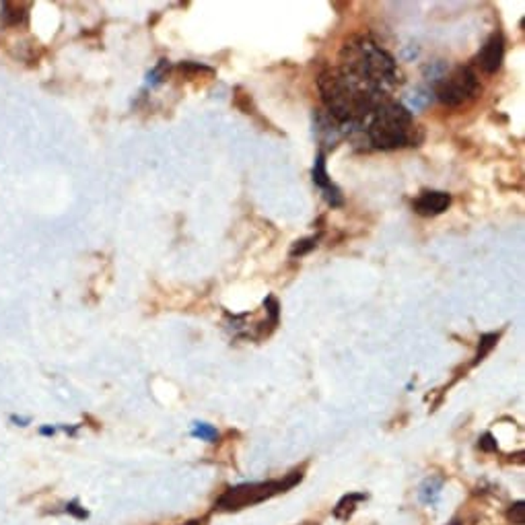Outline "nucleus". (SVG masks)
Masks as SVG:
<instances>
[{"label": "nucleus", "mask_w": 525, "mask_h": 525, "mask_svg": "<svg viewBox=\"0 0 525 525\" xmlns=\"http://www.w3.org/2000/svg\"><path fill=\"white\" fill-rule=\"evenodd\" d=\"M317 87L327 113L340 126H359L362 120H369V116L383 101L381 93L365 87L340 71H326L320 76Z\"/></svg>", "instance_id": "obj_1"}, {"label": "nucleus", "mask_w": 525, "mask_h": 525, "mask_svg": "<svg viewBox=\"0 0 525 525\" xmlns=\"http://www.w3.org/2000/svg\"><path fill=\"white\" fill-rule=\"evenodd\" d=\"M338 71L381 95L399 81V71L394 58L379 44L365 36L352 37L342 46Z\"/></svg>", "instance_id": "obj_2"}, {"label": "nucleus", "mask_w": 525, "mask_h": 525, "mask_svg": "<svg viewBox=\"0 0 525 525\" xmlns=\"http://www.w3.org/2000/svg\"><path fill=\"white\" fill-rule=\"evenodd\" d=\"M369 143L381 151H394L414 143L412 113L398 101L383 99L367 122Z\"/></svg>", "instance_id": "obj_3"}, {"label": "nucleus", "mask_w": 525, "mask_h": 525, "mask_svg": "<svg viewBox=\"0 0 525 525\" xmlns=\"http://www.w3.org/2000/svg\"><path fill=\"white\" fill-rule=\"evenodd\" d=\"M301 480V472H292V476L285 478V480H270V482H252V484H239L229 489L220 499L217 501L215 509L217 511H225V513H233V511H241L245 507H252L258 503H264L272 496L287 492L292 489L297 482Z\"/></svg>", "instance_id": "obj_4"}, {"label": "nucleus", "mask_w": 525, "mask_h": 525, "mask_svg": "<svg viewBox=\"0 0 525 525\" xmlns=\"http://www.w3.org/2000/svg\"><path fill=\"white\" fill-rule=\"evenodd\" d=\"M480 89L478 76L470 66H457L452 74H445L437 83L433 95L447 108H459L474 99Z\"/></svg>", "instance_id": "obj_5"}, {"label": "nucleus", "mask_w": 525, "mask_h": 525, "mask_svg": "<svg viewBox=\"0 0 525 525\" xmlns=\"http://www.w3.org/2000/svg\"><path fill=\"white\" fill-rule=\"evenodd\" d=\"M503 56H505V39L501 34H494L482 46V50L478 54V66L486 74L496 73L503 64Z\"/></svg>", "instance_id": "obj_6"}, {"label": "nucleus", "mask_w": 525, "mask_h": 525, "mask_svg": "<svg viewBox=\"0 0 525 525\" xmlns=\"http://www.w3.org/2000/svg\"><path fill=\"white\" fill-rule=\"evenodd\" d=\"M452 204V194L447 192H422L414 202V210H417L420 217H437L441 213H445Z\"/></svg>", "instance_id": "obj_7"}, {"label": "nucleus", "mask_w": 525, "mask_h": 525, "mask_svg": "<svg viewBox=\"0 0 525 525\" xmlns=\"http://www.w3.org/2000/svg\"><path fill=\"white\" fill-rule=\"evenodd\" d=\"M313 181H315L317 188L324 190V196H326V200L332 204V206H340V204H342V196H340L338 188H334L330 178H327L326 155H324L322 151H320L317 157H315V165H313Z\"/></svg>", "instance_id": "obj_8"}, {"label": "nucleus", "mask_w": 525, "mask_h": 525, "mask_svg": "<svg viewBox=\"0 0 525 525\" xmlns=\"http://www.w3.org/2000/svg\"><path fill=\"white\" fill-rule=\"evenodd\" d=\"M441 489H443V478H435V476L427 478L418 489V501L422 505H437L441 496Z\"/></svg>", "instance_id": "obj_9"}, {"label": "nucleus", "mask_w": 525, "mask_h": 525, "mask_svg": "<svg viewBox=\"0 0 525 525\" xmlns=\"http://www.w3.org/2000/svg\"><path fill=\"white\" fill-rule=\"evenodd\" d=\"M433 89H424V87H417L414 91H410L408 95H406V99H404V108L408 109L410 113L412 111H420V109H424L431 101H433Z\"/></svg>", "instance_id": "obj_10"}, {"label": "nucleus", "mask_w": 525, "mask_h": 525, "mask_svg": "<svg viewBox=\"0 0 525 525\" xmlns=\"http://www.w3.org/2000/svg\"><path fill=\"white\" fill-rule=\"evenodd\" d=\"M361 501H367V494L365 492H350V494L342 496L340 503L334 507V517L336 519H348L355 513V509H357V505Z\"/></svg>", "instance_id": "obj_11"}, {"label": "nucleus", "mask_w": 525, "mask_h": 525, "mask_svg": "<svg viewBox=\"0 0 525 525\" xmlns=\"http://www.w3.org/2000/svg\"><path fill=\"white\" fill-rule=\"evenodd\" d=\"M190 435L200 441H208V443H215L218 439V431L213 424H206V422H194L192 424V433Z\"/></svg>", "instance_id": "obj_12"}, {"label": "nucleus", "mask_w": 525, "mask_h": 525, "mask_svg": "<svg viewBox=\"0 0 525 525\" xmlns=\"http://www.w3.org/2000/svg\"><path fill=\"white\" fill-rule=\"evenodd\" d=\"M424 76L429 78V81H433V83H439L445 74H447V66H445V62H441V60H437V62H431V64H427L424 66Z\"/></svg>", "instance_id": "obj_13"}, {"label": "nucleus", "mask_w": 525, "mask_h": 525, "mask_svg": "<svg viewBox=\"0 0 525 525\" xmlns=\"http://www.w3.org/2000/svg\"><path fill=\"white\" fill-rule=\"evenodd\" d=\"M496 340H499V336L496 334H484L482 338H480V348H478V355H476V361H474V365L476 362H480L486 355H489L490 350H492V346L496 345Z\"/></svg>", "instance_id": "obj_14"}, {"label": "nucleus", "mask_w": 525, "mask_h": 525, "mask_svg": "<svg viewBox=\"0 0 525 525\" xmlns=\"http://www.w3.org/2000/svg\"><path fill=\"white\" fill-rule=\"evenodd\" d=\"M315 237H311V239H301V241H295V245L290 248V255L295 258V255H305L307 252H311L313 248H315Z\"/></svg>", "instance_id": "obj_15"}, {"label": "nucleus", "mask_w": 525, "mask_h": 525, "mask_svg": "<svg viewBox=\"0 0 525 525\" xmlns=\"http://www.w3.org/2000/svg\"><path fill=\"white\" fill-rule=\"evenodd\" d=\"M507 517H509V521H513V524L524 525L525 524V503L524 501L515 503L513 507L509 509Z\"/></svg>", "instance_id": "obj_16"}, {"label": "nucleus", "mask_w": 525, "mask_h": 525, "mask_svg": "<svg viewBox=\"0 0 525 525\" xmlns=\"http://www.w3.org/2000/svg\"><path fill=\"white\" fill-rule=\"evenodd\" d=\"M480 449H484V452H496V441H494V437L486 433V435L480 439Z\"/></svg>", "instance_id": "obj_17"}, {"label": "nucleus", "mask_w": 525, "mask_h": 525, "mask_svg": "<svg viewBox=\"0 0 525 525\" xmlns=\"http://www.w3.org/2000/svg\"><path fill=\"white\" fill-rule=\"evenodd\" d=\"M66 511H68V513H73V515H76L78 519H85V517H89V513H87L85 509L78 507V503H76V501H73L71 505H66Z\"/></svg>", "instance_id": "obj_18"}, {"label": "nucleus", "mask_w": 525, "mask_h": 525, "mask_svg": "<svg viewBox=\"0 0 525 525\" xmlns=\"http://www.w3.org/2000/svg\"><path fill=\"white\" fill-rule=\"evenodd\" d=\"M183 525H200V521H190V524H183Z\"/></svg>", "instance_id": "obj_19"}, {"label": "nucleus", "mask_w": 525, "mask_h": 525, "mask_svg": "<svg viewBox=\"0 0 525 525\" xmlns=\"http://www.w3.org/2000/svg\"><path fill=\"white\" fill-rule=\"evenodd\" d=\"M452 525H462V524H459V521H453V524Z\"/></svg>", "instance_id": "obj_20"}]
</instances>
